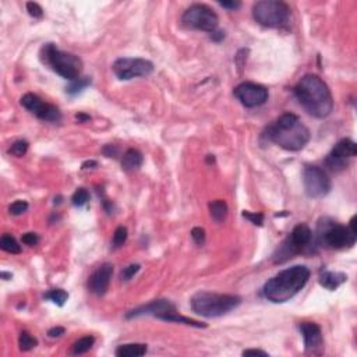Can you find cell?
Returning a JSON list of instances; mask_svg holds the SVG:
<instances>
[{"label":"cell","instance_id":"6da1fadb","mask_svg":"<svg viewBox=\"0 0 357 357\" xmlns=\"http://www.w3.org/2000/svg\"><path fill=\"white\" fill-rule=\"evenodd\" d=\"M295 95L304 110L317 119H324L333 110L331 89L315 74H306L295 87Z\"/></svg>","mask_w":357,"mask_h":357},{"label":"cell","instance_id":"7a4b0ae2","mask_svg":"<svg viewBox=\"0 0 357 357\" xmlns=\"http://www.w3.org/2000/svg\"><path fill=\"white\" fill-rule=\"evenodd\" d=\"M310 279V270L306 265H295L281 271L264 285L265 299L272 303H286L295 297Z\"/></svg>","mask_w":357,"mask_h":357},{"label":"cell","instance_id":"3957f363","mask_svg":"<svg viewBox=\"0 0 357 357\" xmlns=\"http://www.w3.org/2000/svg\"><path fill=\"white\" fill-rule=\"evenodd\" d=\"M267 138L286 151L303 150L310 141V130L293 113H283L279 119L268 126Z\"/></svg>","mask_w":357,"mask_h":357},{"label":"cell","instance_id":"277c9868","mask_svg":"<svg viewBox=\"0 0 357 357\" xmlns=\"http://www.w3.org/2000/svg\"><path fill=\"white\" fill-rule=\"evenodd\" d=\"M240 303H242V299L239 296L198 292L191 297L190 306H191V310L201 317L216 318L237 308Z\"/></svg>","mask_w":357,"mask_h":357},{"label":"cell","instance_id":"5b68a950","mask_svg":"<svg viewBox=\"0 0 357 357\" xmlns=\"http://www.w3.org/2000/svg\"><path fill=\"white\" fill-rule=\"evenodd\" d=\"M39 57L41 62L48 64L50 69L63 78L69 81L80 78L82 71V60L73 53L59 50L53 44H46L42 46Z\"/></svg>","mask_w":357,"mask_h":357},{"label":"cell","instance_id":"8992f818","mask_svg":"<svg viewBox=\"0 0 357 357\" xmlns=\"http://www.w3.org/2000/svg\"><path fill=\"white\" fill-rule=\"evenodd\" d=\"M354 220L353 216L350 225L343 226L340 223H320L318 226V240L321 246H325L333 250H342L346 247H351L356 243V230H354Z\"/></svg>","mask_w":357,"mask_h":357},{"label":"cell","instance_id":"52a82bcc","mask_svg":"<svg viewBox=\"0 0 357 357\" xmlns=\"http://www.w3.org/2000/svg\"><path fill=\"white\" fill-rule=\"evenodd\" d=\"M253 17L267 28H279L288 23L290 7L279 0H263L253 6Z\"/></svg>","mask_w":357,"mask_h":357},{"label":"cell","instance_id":"ba28073f","mask_svg":"<svg viewBox=\"0 0 357 357\" xmlns=\"http://www.w3.org/2000/svg\"><path fill=\"white\" fill-rule=\"evenodd\" d=\"M313 240V232L306 223H299L295 226L289 236L282 245L278 247L274 254V263L281 264L288 261L289 258H293L295 254H299L310 246Z\"/></svg>","mask_w":357,"mask_h":357},{"label":"cell","instance_id":"9c48e42d","mask_svg":"<svg viewBox=\"0 0 357 357\" xmlns=\"http://www.w3.org/2000/svg\"><path fill=\"white\" fill-rule=\"evenodd\" d=\"M182 21L183 24L187 25L190 28L211 32V34L216 31V28L219 25L218 14L207 5H200V3L188 7L183 14Z\"/></svg>","mask_w":357,"mask_h":357},{"label":"cell","instance_id":"30bf717a","mask_svg":"<svg viewBox=\"0 0 357 357\" xmlns=\"http://www.w3.org/2000/svg\"><path fill=\"white\" fill-rule=\"evenodd\" d=\"M112 70L119 80L127 81L136 77H147L152 74L154 64L141 57H120L113 63Z\"/></svg>","mask_w":357,"mask_h":357},{"label":"cell","instance_id":"8fae6325","mask_svg":"<svg viewBox=\"0 0 357 357\" xmlns=\"http://www.w3.org/2000/svg\"><path fill=\"white\" fill-rule=\"evenodd\" d=\"M304 191L310 198H322L331 190V180L320 166H306L303 170Z\"/></svg>","mask_w":357,"mask_h":357},{"label":"cell","instance_id":"7c38bea8","mask_svg":"<svg viewBox=\"0 0 357 357\" xmlns=\"http://www.w3.org/2000/svg\"><path fill=\"white\" fill-rule=\"evenodd\" d=\"M356 143L349 138H343L333 147L331 154L325 158V166L332 172H342L347 168L349 159L356 157Z\"/></svg>","mask_w":357,"mask_h":357},{"label":"cell","instance_id":"4fadbf2b","mask_svg":"<svg viewBox=\"0 0 357 357\" xmlns=\"http://www.w3.org/2000/svg\"><path fill=\"white\" fill-rule=\"evenodd\" d=\"M21 105L30 110L31 113H34L38 119L44 120V122H49V123H57L62 119V112L59 110V107L48 103L42 100L38 95L35 94H25L21 98Z\"/></svg>","mask_w":357,"mask_h":357},{"label":"cell","instance_id":"5bb4252c","mask_svg":"<svg viewBox=\"0 0 357 357\" xmlns=\"http://www.w3.org/2000/svg\"><path fill=\"white\" fill-rule=\"evenodd\" d=\"M234 96L246 107H257L268 100V89L256 82H243L234 88Z\"/></svg>","mask_w":357,"mask_h":357},{"label":"cell","instance_id":"9a60e30c","mask_svg":"<svg viewBox=\"0 0 357 357\" xmlns=\"http://www.w3.org/2000/svg\"><path fill=\"white\" fill-rule=\"evenodd\" d=\"M175 313H177V310H176L175 304L170 303L169 300H154L145 306L129 311L126 314V317L136 318V317H143V315H152V317H157L159 320L165 321L169 315Z\"/></svg>","mask_w":357,"mask_h":357},{"label":"cell","instance_id":"2e32d148","mask_svg":"<svg viewBox=\"0 0 357 357\" xmlns=\"http://www.w3.org/2000/svg\"><path fill=\"white\" fill-rule=\"evenodd\" d=\"M113 276V265L105 263L100 265L98 270L92 272V275L88 279V290L96 296H103L109 289L110 279Z\"/></svg>","mask_w":357,"mask_h":357},{"label":"cell","instance_id":"e0dca14e","mask_svg":"<svg viewBox=\"0 0 357 357\" xmlns=\"http://www.w3.org/2000/svg\"><path fill=\"white\" fill-rule=\"evenodd\" d=\"M300 332L304 339V347L307 353L311 354H320L324 347V339H322V332L318 324L315 322H301Z\"/></svg>","mask_w":357,"mask_h":357},{"label":"cell","instance_id":"ac0fdd59","mask_svg":"<svg viewBox=\"0 0 357 357\" xmlns=\"http://www.w3.org/2000/svg\"><path fill=\"white\" fill-rule=\"evenodd\" d=\"M320 285L322 288L328 289V290H335L338 289L340 285L347 281V276L342 272H333V271H322L320 274Z\"/></svg>","mask_w":357,"mask_h":357},{"label":"cell","instance_id":"d6986e66","mask_svg":"<svg viewBox=\"0 0 357 357\" xmlns=\"http://www.w3.org/2000/svg\"><path fill=\"white\" fill-rule=\"evenodd\" d=\"M144 162V157L138 150L130 148L125 152V155L122 158V168L126 172H134L141 168V165Z\"/></svg>","mask_w":357,"mask_h":357},{"label":"cell","instance_id":"ffe728a7","mask_svg":"<svg viewBox=\"0 0 357 357\" xmlns=\"http://www.w3.org/2000/svg\"><path fill=\"white\" fill-rule=\"evenodd\" d=\"M147 353V345L143 343H127V345H120L114 354L119 357H140L144 356Z\"/></svg>","mask_w":357,"mask_h":357},{"label":"cell","instance_id":"44dd1931","mask_svg":"<svg viewBox=\"0 0 357 357\" xmlns=\"http://www.w3.org/2000/svg\"><path fill=\"white\" fill-rule=\"evenodd\" d=\"M209 212H211V218L215 222H223L227 216V204L223 200H215L209 204Z\"/></svg>","mask_w":357,"mask_h":357},{"label":"cell","instance_id":"7402d4cb","mask_svg":"<svg viewBox=\"0 0 357 357\" xmlns=\"http://www.w3.org/2000/svg\"><path fill=\"white\" fill-rule=\"evenodd\" d=\"M94 343H95L94 336H91V335L84 336V338L78 339L74 345L71 346V353H73V354H84V353H87V351H89L91 349H92Z\"/></svg>","mask_w":357,"mask_h":357},{"label":"cell","instance_id":"603a6c76","mask_svg":"<svg viewBox=\"0 0 357 357\" xmlns=\"http://www.w3.org/2000/svg\"><path fill=\"white\" fill-rule=\"evenodd\" d=\"M0 247H2V250L6 251L9 254H20L21 253V246L10 234H3L2 236V239H0Z\"/></svg>","mask_w":357,"mask_h":357},{"label":"cell","instance_id":"cb8c5ba5","mask_svg":"<svg viewBox=\"0 0 357 357\" xmlns=\"http://www.w3.org/2000/svg\"><path fill=\"white\" fill-rule=\"evenodd\" d=\"M91 84L89 77H80L74 81H70V84L66 87V92L69 95H77L81 92L84 88H87Z\"/></svg>","mask_w":357,"mask_h":357},{"label":"cell","instance_id":"d4e9b609","mask_svg":"<svg viewBox=\"0 0 357 357\" xmlns=\"http://www.w3.org/2000/svg\"><path fill=\"white\" fill-rule=\"evenodd\" d=\"M45 299H48L52 303H55V304L62 307V306H64V303L67 301V299H69V293L66 290H63V289H52V290H49L45 295Z\"/></svg>","mask_w":357,"mask_h":357},{"label":"cell","instance_id":"484cf974","mask_svg":"<svg viewBox=\"0 0 357 357\" xmlns=\"http://www.w3.org/2000/svg\"><path fill=\"white\" fill-rule=\"evenodd\" d=\"M19 346L20 349L23 351H30L32 349H35L38 346V340L37 338H34L31 333L27 332V331H23L20 333L19 338Z\"/></svg>","mask_w":357,"mask_h":357},{"label":"cell","instance_id":"4316f807","mask_svg":"<svg viewBox=\"0 0 357 357\" xmlns=\"http://www.w3.org/2000/svg\"><path fill=\"white\" fill-rule=\"evenodd\" d=\"M127 237H129V232H127V229H126L125 226H119V227L114 230V233H113V240H112L113 249H120V247L127 242Z\"/></svg>","mask_w":357,"mask_h":357},{"label":"cell","instance_id":"83f0119b","mask_svg":"<svg viewBox=\"0 0 357 357\" xmlns=\"http://www.w3.org/2000/svg\"><path fill=\"white\" fill-rule=\"evenodd\" d=\"M28 147H30L28 141H25V140H17L16 143H13L12 147H10V150H9V152L12 154L13 157L21 158L24 157L25 154H27Z\"/></svg>","mask_w":357,"mask_h":357},{"label":"cell","instance_id":"f1b7e54d","mask_svg":"<svg viewBox=\"0 0 357 357\" xmlns=\"http://www.w3.org/2000/svg\"><path fill=\"white\" fill-rule=\"evenodd\" d=\"M71 201H73V205H75V207H82L89 201V193L85 188H77L75 193L73 194Z\"/></svg>","mask_w":357,"mask_h":357},{"label":"cell","instance_id":"f546056e","mask_svg":"<svg viewBox=\"0 0 357 357\" xmlns=\"http://www.w3.org/2000/svg\"><path fill=\"white\" fill-rule=\"evenodd\" d=\"M28 202L24 200H17L13 202L12 205L9 207V212L12 213V215H16V216H19V215H23L24 212H27V209H28Z\"/></svg>","mask_w":357,"mask_h":357},{"label":"cell","instance_id":"4dcf8cb0","mask_svg":"<svg viewBox=\"0 0 357 357\" xmlns=\"http://www.w3.org/2000/svg\"><path fill=\"white\" fill-rule=\"evenodd\" d=\"M138 271H140V265H138V264H132V265L126 267L125 270L122 271V274H120V279L125 281V282H127V281H130L133 276L137 274Z\"/></svg>","mask_w":357,"mask_h":357},{"label":"cell","instance_id":"1f68e13d","mask_svg":"<svg viewBox=\"0 0 357 357\" xmlns=\"http://www.w3.org/2000/svg\"><path fill=\"white\" fill-rule=\"evenodd\" d=\"M27 12H28V14H30L31 17H34V19H42V17H44L42 7L39 6L38 3H35V2H28V3H27Z\"/></svg>","mask_w":357,"mask_h":357},{"label":"cell","instance_id":"d6a6232c","mask_svg":"<svg viewBox=\"0 0 357 357\" xmlns=\"http://www.w3.org/2000/svg\"><path fill=\"white\" fill-rule=\"evenodd\" d=\"M243 216L249 219L256 226H263L264 223V213L261 212H250V211H243Z\"/></svg>","mask_w":357,"mask_h":357},{"label":"cell","instance_id":"836d02e7","mask_svg":"<svg viewBox=\"0 0 357 357\" xmlns=\"http://www.w3.org/2000/svg\"><path fill=\"white\" fill-rule=\"evenodd\" d=\"M191 237L197 246H202L205 243V230L202 227H194L191 230Z\"/></svg>","mask_w":357,"mask_h":357},{"label":"cell","instance_id":"e575fe53","mask_svg":"<svg viewBox=\"0 0 357 357\" xmlns=\"http://www.w3.org/2000/svg\"><path fill=\"white\" fill-rule=\"evenodd\" d=\"M21 242H23L24 245L34 247V246H37L38 243H39V236H38L37 233H25V234H23V237H21Z\"/></svg>","mask_w":357,"mask_h":357},{"label":"cell","instance_id":"d590c367","mask_svg":"<svg viewBox=\"0 0 357 357\" xmlns=\"http://www.w3.org/2000/svg\"><path fill=\"white\" fill-rule=\"evenodd\" d=\"M64 332H66V329L63 326H55V328L48 331V336L49 338H59V336L64 335Z\"/></svg>","mask_w":357,"mask_h":357},{"label":"cell","instance_id":"8d00e7d4","mask_svg":"<svg viewBox=\"0 0 357 357\" xmlns=\"http://www.w3.org/2000/svg\"><path fill=\"white\" fill-rule=\"evenodd\" d=\"M219 6L227 10H237L242 6V3L240 2H219Z\"/></svg>","mask_w":357,"mask_h":357},{"label":"cell","instance_id":"74e56055","mask_svg":"<svg viewBox=\"0 0 357 357\" xmlns=\"http://www.w3.org/2000/svg\"><path fill=\"white\" fill-rule=\"evenodd\" d=\"M243 356H268V353L264 350H260V349H247V350L243 351Z\"/></svg>","mask_w":357,"mask_h":357},{"label":"cell","instance_id":"f35d334b","mask_svg":"<svg viewBox=\"0 0 357 357\" xmlns=\"http://www.w3.org/2000/svg\"><path fill=\"white\" fill-rule=\"evenodd\" d=\"M103 155H106L107 158H116L117 155V148L114 145H106L103 148Z\"/></svg>","mask_w":357,"mask_h":357},{"label":"cell","instance_id":"ab89813d","mask_svg":"<svg viewBox=\"0 0 357 357\" xmlns=\"http://www.w3.org/2000/svg\"><path fill=\"white\" fill-rule=\"evenodd\" d=\"M211 38H212L213 41H216V42H219L220 39H223V38H225V32H222V31H215V32H212V35H211Z\"/></svg>","mask_w":357,"mask_h":357},{"label":"cell","instance_id":"60d3db41","mask_svg":"<svg viewBox=\"0 0 357 357\" xmlns=\"http://www.w3.org/2000/svg\"><path fill=\"white\" fill-rule=\"evenodd\" d=\"M98 163L95 162V161H87V162L82 163V169H89V168H92V166H96Z\"/></svg>","mask_w":357,"mask_h":357},{"label":"cell","instance_id":"b9f144b4","mask_svg":"<svg viewBox=\"0 0 357 357\" xmlns=\"http://www.w3.org/2000/svg\"><path fill=\"white\" fill-rule=\"evenodd\" d=\"M77 119L88 120V119H89V116H85V114H77Z\"/></svg>","mask_w":357,"mask_h":357},{"label":"cell","instance_id":"7bdbcfd3","mask_svg":"<svg viewBox=\"0 0 357 357\" xmlns=\"http://www.w3.org/2000/svg\"><path fill=\"white\" fill-rule=\"evenodd\" d=\"M12 274H7V272H2V278H5V279H6V278H10V279H12ZM6 281H7V279H6Z\"/></svg>","mask_w":357,"mask_h":357}]
</instances>
